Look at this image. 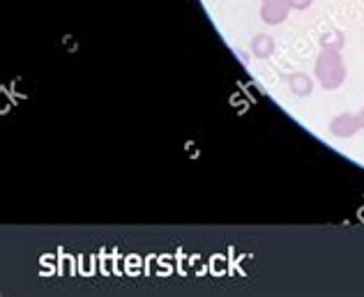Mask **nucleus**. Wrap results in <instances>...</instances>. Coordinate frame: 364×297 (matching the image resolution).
<instances>
[{
	"label": "nucleus",
	"mask_w": 364,
	"mask_h": 297,
	"mask_svg": "<svg viewBox=\"0 0 364 297\" xmlns=\"http://www.w3.org/2000/svg\"><path fill=\"white\" fill-rule=\"evenodd\" d=\"M314 74L325 90H337L346 81V65H343L339 49H323L316 60Z\"/></svg>",
	"instance_id": "obj_1"
},
{
	"label": "nucleus",
	"mask_w": 364,
	"mask_h": 297,
	"mask_svg": "<svg viewBox=\"0 0 364 297\" xmlns=\"http://www.w3.org/2000/svg\"><path fill=\"white\" fill-rule=\"evenodd\" d=\"M362 129V122L360 116H353V113H341L332 122H330V131L334 134L337 139H350Z\"/></svg>",
	"instance_id": "obj_2"
},
{
	"label": "nucleus",
	"mask_w": 364,
	"mask_h": 297,
	"mask_svg": "<svg viewBox=\"0 0 364 297\" xmlns=\"http://www.w3.org/2000/svg\"><path fill=\"white\" fill-rule=\"evenodd\" d=\"M289 9H291L289 0H265L261 7V18L270 26H279L289 16Z\"/></svg>",
	"instance_id": "obj_3"
},
{
	"label": "nucleus",
	"mask_w": 364,
	"mask_h": 297,
	"mask_svg": "<svg viewBox=\"0 0 364 297\" xmlns=\"http://www.w3.org/2000/svg\"><path fill=\"white\" fill-rule=\"evenodd\" d=\"M289 88H291L293 94H298V97H309L311 90H314V81L306 74L295 72V74L289 76Z\"/></svg>",
	"instance_id": "obj_4"
},
{
	"label": "nucleus",
	"mask_w": 364,
	"mask_h": 297,
	"mask_svg": "<svg viewBox=\"0 0 364 297\" xmlns=\"http://www.w3.org/2000/svg\"><path fill=\"white\" fill-rule=\"evenodd\" d=\"M274 51V40L270 35H256L254 42H252V53L256 58H267V55H272Z\"/></svg>",
	"instance_id": "obj_5"
},
{
	"label": "nucleus",
	"mask_w": 364,
	"mask_h": 297,
	"mask_svg": "<svg viewBox=\"0 0 364 297\" xmlns=\"http://www.w3.org/2000/svg\"><path fill=\"white\" fill-rule=\"evenodd\" d=\"M343 44H346V37H343V33H339V31H328V33H323V37H321L323 49H339L341 51Z\"/></svg>",
	"instance_id": "obj_6"
},
{
	"label": "nucleus",
	"mask_w": 364,
	"mask_h": 297,
	"mask_svg": "<svg viewBox=\"0 0 364 297\" xmlns=\"http://www.w3.org/2000/svg\"><path fill=\"white\" fill-rule=\"evenodd\" d=\"M314 0H289V5L291 9H306V7H311Z\"/></svg>",
	"instance_id": "obj_7"
},
{
	"label": "nucleus",
	"mask_w": 364,
	"mask_h": 297,
	"mask_svg": "<svg viewBox=\"0 0 364 297\" xmlns=\"http://www.w3.org/2000/svg\"><path fill=\"white\" fill-rule=\"evenodd\" d=\"M358 116H360V122H362V129H364V109H362V111L358 113Z\"/></svg>",
	"instance_id": "obj_8"
}]
</instances>
